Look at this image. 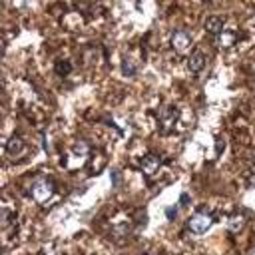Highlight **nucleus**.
<instances>
[{
  "instance_id": "nucleus-1",
  "label": "nucleus",
  "mask_w": 255,
  "mask_h": 255,
  "mask_svg": "<svg viewBox=\"0 0 255 255\" xmlns=\"http://www.w3.org/2000/svg\"><path fill=\"white\" fill-rule=\"evenodd\" d=\"M52 193H54V183H52L46 175H40V177L34 179V183H32V187H30V195H32L38 203L48 201V199L52 197Z\"/></svg>"
},
{
  "instance_id": "nucleus-2",
  "label": "nucleus",
  "mask_w": 255,
  "mask_h": 255,
  "mask_svg": "<svg viewBox=\"0 0 255 255\" xmlns=\"http://www.w3.org/2000/svg\"><path fill=\"white\" fill-rule=\"evenodd\" d=\"M213 225V217L207 213V211H197V213H193L189 219H187V229L191 231V233H195V235H201V233H205V231H209V227Z\"/></svg>"
},
{
  "instance_id": "nucleus-3",
  "label": "nucleus",
  "mask_w": 255,
  "mask_h": 255,
  "mask_svg": "<svg viewBox=\"0 0 255 255\" xmlns=\"http://www.w3.org/2000/svg\"><path fill=\"white\" fill-rule=\"evenodd\" d=\"M169 44H171V50H173V52L183 54V52H187V48L191 46V38H189V34H187L185 30H175V32L171 34Z\"/></svg>"
},
{
  "instance_id": "nucleus-4",
  "label": "nucleus",
  "mask_w": 255,
  "mask_h": 255,
  "mask_svg": "<svg viewBox=\"0 0 255 255\" xmlns=\"http://www.w3.org/2000/svg\"><path fill=\"white\" fill-rule=\"evenodd\" d=\"M4 149H6V153L10 157H18V155H22L26 151V143H24V139L20 135H12V137H8Z\"/></svg>"
},
{
  "instance_id": "nucleus-5",
  "label": "nucleus",
  "mask_w": 255,
  "mask_h": 255,
  "mask_svg": "<svg viewBox=\"0 0 255 255\" xmlns=\"http://www.w3.org/2000/svg\"><path fill=\"white\" fill-rule=\"evenodd\" d=\"M157 167H159V157H157V155H153V153H145V155L139 159V169H141L145 175L155 173V171H157Z\"/></svg>"
},
{
  "instance_id": "nucleus-6",
  "label": "nucleus",
  "mask_w": 255,
  "mask_h": 255,
  "mask_svg": "<svg viewBox=\"0 0 255 255\" xmlns=\"http://www.w3.org/2000/svg\"><path fill=\"white\" fill-rule=\"evenodd\" d=\"M203 68H205V56H203V52L195 50L193 54H189V58H187V70L193 72V74H199Z\"/></svg>"
},
{
  "instance_id": "nucleus-7",
  "label": "nucleus",
  "mask_w": 255,
  "mask_h": 255,
  "mask_svg": "<svg viewBox=\"0 0 255 255\" xmlns=\"http://www.w3.org/2000/svg\"><path fill=\"white\" fill-rule=\"evenodd\" d=\"M235 40H237L235 32H231V30H223L221 34L215 36V46L221 48V50H225V48H231V46L235 44Z\"/></svg>"
},
{
  "instance_id": "nucleus-8",
  "label": "nucleus",
  "mask_w": 255,
  "mask_h": 255,
  "mask_svg": "<svg viewBox=\"0 0 255 255\" xmlns=\"http://www.w3.org/2000/svg\"><path fill=\"white\" fill-rule=\"evenodd\" d=\"M205 32L211 36H217L223 32V20L219 16H207L205 20Z\"/></svg>"
},
{
  "instance_id": "nucleus-9",
  "label": "nucleus",
  "mask_w": 255,
  "mask_h": 255,
  "mask_svg": "<svg viewBox=\"0 0 255 255\" xmlns=\"http://www.w3.org/2000/svg\"><path fill=\"white\" fill-rule=\"evenodd\" d=\"M175 120H177V112L175 110H163L161 112V116H159V126L163 128V129H171L173 126H175Z\"/></svg>"
},
{
  "instance_id": "nucleus-10",
  "label": "nucleus",
  "mask_w": 255,
  "mask_h": 255,
  "mask_svg": "<svg viewBox=\"0 0 255 255\" xmlns=\"http://www.w3.org/2000/svg\"><path fill=\"white\" fill-rule=\"evenodd\" d=\"M227 229H229L231 233L241 231V229H243V217H241V215H231L229 221H227Z\"/></svg>"
},
{
  "instance_id": "nucleus-11",
  "label": "nucleus",
  "mask_w": 255,
  "mask_h": 255,
  "mask_svg": "<svg viewBox=\"0 0 255 255\" xmlns=\"http://www.w3.org/2000/svg\"><path fill=\"white\" fill-rule=\"evenodd\" d=\"M122 72H124V76H135L137 70H135V66H133L131 62H128V60L124 58V60H122Z\"/></svg>"
},
{
  "instance_id": "nucleus-12",
  "label": "nucleus",
  "mask_w": 255,
  "mask_h": 255,
  "mask_svg": "<svg viewBox=\"0 0 255 255\" xmlns=\"http://www.w3.org/2000/svg\"><path fill=\"white\" fill-rule=\"evenodd\" d=\"M56 70H58V74H66V72H70V66H68V62H58Z\"/></svg>"
},
{
  "instance_id": "nucleus-13",
  "label": "nucleus",
  "mask_w": 255,
  "mask_h": 255,
  "mask_svg": "<svg viewBox=\"0 0 255 255\" xmlns=\"http://www.w3.org/2000/svg\"><path fill=\"white\" fill-rule=\"evenodd\" d=\"M175 215V209H167V217H173Z\"/></svg>"
},
{
  "instance_id": "nucleus-14",
  "label": "nucleus",
  "mask_w": 255,
  "mask_h": 255,
  "mask_svg": "<svg viewBox=\"0 0 255 255\" xmlns=\"http://www.w3.org/2000/svg\"><path fill=\"white\" fill-rule=\"evenodd\" d=\"M145 255H149V253H145Z\"/></svg>"
}]
</instances>
